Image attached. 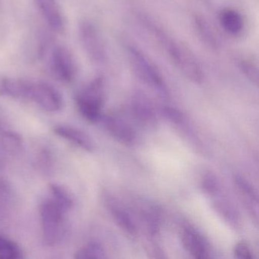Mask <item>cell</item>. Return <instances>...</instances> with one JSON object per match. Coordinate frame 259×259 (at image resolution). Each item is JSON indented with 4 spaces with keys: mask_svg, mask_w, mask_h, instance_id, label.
Returning <instances> with one entry per match:
<instances>
[{
    "mask_svg": "<svg viewBox=\"0 0 259 259\" xmlns=\"http://www.w3.org/2000/svg\"><path fill=\"white\" fill-rule=\"evenodd\" d=\"M13 98L32 101L45 111H60L63 107L61 94L47 82L16 78L11 84Z\"/></svg>",
    "mask_w": 259,
    "mask_h": 259,
    "instance_id": "cell-1",
    "label": "cell"
},
{
    "mask_svg": "<svg viewBox=\"0 0 259 259\" xmlns=\"http://www.w3.org/2000/svg\"><path fill=\"white\" fill-rule=\"evenodd\" d=\"M75 101L78 111L84 119L92 122L99 120L104 101V78H94L77 94Z\"/></svg>",
    "mask_w": 259,
    "mask_h": 259,
    "instance_id": "cell-2",
    "label": "cell"
},
{
    "mask_svg": "<svg viewBox=\"0 0 259 259\" xmlns=\"http://www.w3.org/2000/svg\"><path fill=\"white\" fill-rule=\"evenodd\" d=\"M127 57L132 69L142 81L155 89L163 96L167 95V88L157 68L144 55L143 53L132 45L125 46Z\"/></svg>",
    "mask_w": 259,
    "mask_h": 259,
    "instance_id": "cell-3",
    "label": "cell"
},
{
    "mask_svg": "<svg viewBox=\"0 0 259 259\" xmlns=\"http://www.w3.org/2000/svg\"><path fill=\"white\" fill-rule=\"evenodd\" d=\"M64 210L54 199L45 200L40 206L44 239L49 245H57L65 236Z\"/></svg>",
    "mask_w": 259,
    "mask_h": 259,
    "instance_id": "cell-4",
    "label": "cell"
},
{
    "mask_svg": "<svg viewBox=\"0 0 259 259\" xmlns=\"http://www.w3.org/2000/svg\"><path fill=\"white\" fill-rule=\"evenodd\" d=\"M166 42L167 52L171 61L180 72L189 81L201 83L204 79V73L199 63L192 51L180 42L169 40L162 37Z\"/></svg>",
    "mask_w": 259,
    "mask_h": 259,
    "instance_id": "cell-5",
    "label": "cell"
},
{
    "mask_svg": "<svg viewBox=\"0 0 259 259\" xmlns=\"http://www.w3.org/2000/svg\"><path fill=\"white\" fill-rule=\"evenodd\" d=\"M79 37L89 59L96 64L104 63L107 53L104 40L97 27L89 21H84L79 25Z\"/></svg>",
    "mask_w": 259,
    "mask_h": 259,
    "instance_id": "cell-6",
    "label": "cell"
},
{
    "mask_svg": "<svg viewBox=\"0 0 259 259\" xmlns=\"http://www.w3.org/2000/svg\"><path fill=\"white\" fill-rule=\"evenodd\" d=\"M50 69L54 78L59 81L72 82L77 72L76 63L72 52L66 47H55L51 53Z\"/></svg>",
    "mask_w": 259,
    "mask_h": 259,
    "instance_id": "cell-7",
    "label": "cell"
},
{
    "mask_svg": "<svg viewBox=\"0 0 259 259\" xmlns=\"http://www.w3.org/2000/svg\"><path fill=\"white\" fill-rule=\"evenodd\" d=\"M99 120L102 122L106 130L118 142L125 145H132L136 142V131L130 124L122 119L106 115L101 116Z\"/></svg>",
    "mask_w": 259,
    "mask_h": 259,
    "instance_id": "cell-8",
    "label": "cell"
},
{
    "mask_svg": "<svg viewBox=\"0 0 259 259\" xmlns=\"http://www.w3.org/2000/svg\"><path fill=\"white\" fill-rule=\"evenodd\" d=\"M183 246L195 258H207L209 255V245L204 237L192 227H186L182 233Z\"/></svg>",
    "mask_w": 259,
    "mask_h": 259,
    "instance_id": "cell-9",
    "label": "cell"
},
{
    "mask_svg": "<svg viewBox=\"0 0 259 259\" xmlns=\"http://www.w3.org/2000/svg\"><path fill=\"white\" fill-rule=\"evenodd\" d=\"M35 3L51 29L58 33L63 32L64 19L57 0H35Z\"/></svg>",
    "mask_w": 259,
    "mask_h": 259,
    "instance_id": "cell-10",
    "label": "cell"
},
{
    "mask_svg": "<svg viewBox=\"0 0 259 259\" xmlns=\"http://www.w3.org/2000/svg\"><path fill=\"white\" fill-rule=\"evenodd\" d=\"M54 132L57 136L70 141L85 151H92L94 150V143L91 138L78 128L69 125H59L54 126Z\"/></svg>",
    "mask_w": 259,
    "mask_h": 259,
    "instance_id": "cell-11",
    "label": "cell"
},
{
    "mask_svg": "<svg viewBox=\"0 0 259 259\" xmlns=\"http://www.w3.org/2000/svg\"><path fill=\"white\" fill-rule=\"evenodd\" d=\"M221 27L227 34L238 36L243 31L245 20L242 15L233 9H225L219 16Z\"/></svg>",
    "mask_w": 259,
    "mask_h": 259,
    "instance_id": "cell-12",
    "label": "cell"
},
{
    "mask_svg": "<svg viewBox=\"0 0 259 259\" xmlns=\"http://www.w3.org/2000/svg\"><path fill=\"white\" fill-rule=\"evenodd\" d=\"M133 110L139 122L145 125H154L156 118L149 100L143 95L138 93L133 103Z\"/></svg>",
    "mask_w": 259,
    "mask_h": 259,
    "instance_id": "cell-13",
    "label": "cell"
},
{
    "mask_svg": "<svg viewBox=\"0 0 259 259\" xmlns=\"http://www.w3.org/2000/svg\"><path fill=\"white\" fill-rule=\"evenodd\" d=\"M110 210L115 221L124 231L130 235L136 234L137 227L136 223L133 221L131 215L125 209L118 207L115 204H110Z\"/></svg>",
    "mask_w": 259,
    "mask_h": 259,
    "instance_id": "cell-14",
    "label": "cell"
},
{
    "mask_svg": "<svg viewBox=\"0 0 259 259\" xmlns=\"http://www.w3.org/2000/svg\"><path fill=\"white\" fill-rule=\"evenodd\" d=\"M194 23H195V29L202 41L209 48L217 49L218 45V40L211 28H210L207 22L204 20V18L200 16H195Z\"/></svg>",
    "mask_w": 259,
    "mask_h": 259,
    "instance_id": "cell-15",
    "label": "cell"
},
{
    "mask_svg": "<svg viewBox=\"0 0 259 259\" xmlns=\"http://www.w3.org/2000/svg\"><path fill=\"white\" fill-rule=\"evenodd\" d=\"M50 189L53 195V199L65 210L67 211L73 206V198L71 194L58 184L51 183L50 185Z\"/></svg>",
    "mask_w": 259,
    "mask_h": 259,
    "instance_id": "cell-16",
    "label": "cell"
},
{
    "mask_svg": "<svg viewBox=\"0 0 259 259\" xmlns=\"http://www.w3.org/2000/svg\"><path fill=\"white\" fill-rule=\"evenodd\" d=\"M22 249L16 242L0 236V259L22 258Z\"/></svg>",
    "mask_w": 259,
    "mask_h": 259,
    "instance_id": "cell-17",
    "label": "cell"
},
{
    "mask_svg": "<svg viewBox=\"0 0 259 259\" xmlns=\"http://www.w3.org/2000/svg\"><path fill=\"white\" fill-rule=\"evenodd\" d=\"M105 257L104 248L97 242H91L80 248L75 256L77 259L104 258Z\"/></svg>",
    "mask_w": 259,
    "mask_h": 259,
    "instance_id": "cell-18",
    "label": "cell"
},
{
    "mask_svg": "<svg viewBox=\"0 0 259 259\" xmlns=\"http://www.w3.org/2000/svg\"><path fill=\"white\" fill-rule=\"evenodd\" d=\"M214 206L217 211L224 218L226 222L230 224L234 228L239 227V217L231 206L224 201H217Z\"/></svg>",
    "mask_w": 259,
    "mask_h": 259,
    "instance_id": "cell-19",
    "label": "cell"
},
{
    "mask_svg": "<svg viewBox=\"0 0 259 259\" xmlns=\"http://www.w3.org/2000/svg\"><path fill=\"white\" fill-rule=\"evenodd\" d=\"M238 65L243 75L254 85H258V69L257 65L248 59H240L238 61Z\"/></svg>",
    "mask_w": 259,
    "mask_h": 259,
    "instance_id": "cell-20",
    "label": "cell"
},
{
    "mask_svg": "<svg viewBox=\"0 0 259 259\" xmlns=\"http://www.w3.org/2000/svg\"><path fill=\"white\" fill-rule=\"evenodd\" d=\"M0 143L9 151H17L22 145V138L17 133L10 131L0 133Z\"/></svg>",
    "mask_w": 259,
    "mask_h": 259,
    "instance_id": "cell-21",
    "label": "cell"
},
{
    "mask_svg": "<svg viewBox=\"0 0 259 259\" xmlns=\"http://www.w3.org/2000/svg\"><path fill=\"white\" fill-rule=\"evenodd\" d=\"M234 183L237 186L239 190L245 195L246 198H249L252 201H257V194L254 191V188L240 176L234 177Z\"/></svg>",
    "mask_w": 259,
    "mask_h": 259,
    "instance_id": "cell-22",
    "label": "cell"
},
{
    "mask_svg": "<svg viewBox=\"0 0 259 259\" xmlns=\"http://www.w3.org/2000/svg\"><path fill=\"white\" fill-rule=\"evenodd\" d=\"M201 187L206 193L210 195H216L219 190V182L213 174L207 172L204 174L201 180Z\"/></svg>",
    "mask_w": 259,
    "mask_h": 259,
    "instance_id": "cell-23",
    "label": "cell"
},
{
    "mask_svg": "<svg viewBox=\"0 0 259 259\" xmlns=\"http://www.w3.org/2000/svg\"><path fill=\"white\" fill-rule=\"evenodd\" d=\"M234 254L237 258L251 259L252 253L248 245L245 242H239L234 248Z\"/></svg>",
    "mask_w": 259,
    "mask_h": 259,
    "instance_id": "cell-24",
    "label": "cell"
},
{
    "mask_svg": "<svg viewBox=\"0 0 259 259\" xmlns=\"http://www.w3.org/2000/svg\"><path fill=\"white\" fill-rule=\"evenodd\" d=\"M163 115L166 116V119H169L174 123L180 124L183 122L184 117L183 113L180 110H177L172 107H165L163 110Z\"/></svg>",
    "mask_w": 259,
    "mask_h": 259,
    "instance_id": "cell-25",
    "label": "cell"
},
{
    "mask_svg": "<svg viewBox=\"0 0 259 259\" xmlns=\"http://www.w3.org/2000/svg\"><path fill=\"white\" fill-rule=\"evenodd\" d=\"M4 131V126L3 122L0 121V133H2V132Z\"/></svg>",
    "mask_w": 259,
    "mask_h": 259,
    "instance_id": "cell-26",
    "label": "cell"
}]
</instances>
